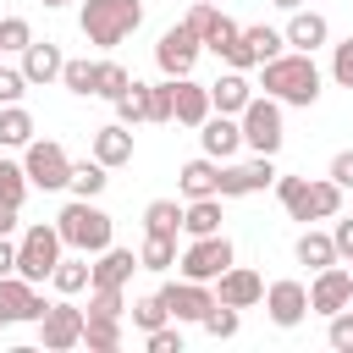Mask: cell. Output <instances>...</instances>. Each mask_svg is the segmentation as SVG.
Wrapping results in <instances>:
<instances>
[{"label": "cell", "mask_w": 353, "mask_h": 353, "mask_svg": "<svg viewBox=\"0 0 353 353\" xmlns=\"http://www.w3.org/2000/svg\"><path fill=\"white\" fill-rule=\"evenodd\" d=\"M0 276H17V243L0 237Z\"/></svg>", "instance_id": "obj_52"}, {"label": "cell", "mask_w": 353, "mask_h": 353, "mask_svg": "<svg viewBox=\"0 0 353 353\" xmlns=\"http://www.w3.org/2000/svg\"><path fill=\"white\" fill-rule=\"evenodd\" d=\"M265 314H270V325H281V331H292V325H303V314H309V287L303 281H270L265 287Z\"/></svg>", "instance_id": "obj_15"}, {"label": "cell", "mask_w": 353, "mask_h": 353, "mask_svg": "<svg viewBox=\"0 0 353 353\" xmlns=\"http://www.w3.org/2000/svg\"><path fill=\"white\" fill-rule=\"evenodd\" d=\"M347 270H353V265H347Z\"/></svg>", "instance_id": "obj_56"}, {"label": "cell", "mask_w": 353, "mask_h": 353, "mask_svg": "<svg viewBox=\"0 0 353 353\" xmlns=\"http://www.w3.org/2000/svg\"><path fill=\"white\" fill-rule=\"evenodd\" d=\"M138 22H143V6H138V0H83V11H77L83 39H88V44H99V50H110V44L132 39V33H138Z\"/></svg>", "instance_id": "obj_3"}, {"label": "cell", "mask_w": 353, "mask_h": 353, "mask_svg": "<svg viewBox=\"0 0 353 353\" xmlns=\"http://www.w3.org/2000/svg\"><path fill=\"white\" fill-rule=\"evenodd\" d=\"M105 182H110V176H105V165H99V160L72 165V176H66V188H72L77 199H99V193H105Z\"/></svg>", "instance_id": "obj_35"}, {"label": "cell", "mask_w": 353, "mask_h": 353, "mask_svg": "<svg viewBox=\"0 0 353 353\" xmlns=\"http://www.w3.org/2000/svg\"><path fill=\"white\" fill-rule=\"evenodd\" d=\"M199 325H204L215 342H226V336H237V325H243V320H237V309H232V303H210V314H204Z\"/></svg>", "instance_id": "obj_37"}, {"label": "cell", "mask_w": 353, "mask_h": 353, "mask_svg": "<svg viewBox=\"0 0 353 353\" xmlns=\"http://www.w3.org/2000/svg\"><path fill=\"white\" fill-rule=\"evenodd\" d=\"M83 347L88 353H116L121 347V314H83Z\"/></svg>", "instance_id": "obj_27"}, {"label": "cell", "mask_w": 353, "mask_h": 353, "mask_svg": "<svg viewBox=\"0 0 353 353\" xmlns=\"http://www.w3.org/2000/svg\"><path fill=\"white\" fill-rule=\"evenodd\" d=\"M331 182H336V188H342V193H347V188H353V149H342V154H336V160H331Z\"/></svg>", "instance_id": "obj_49"}, {"label": "cell", "mask_w": 353, "mask_h": 353, "mask_svg": "<svg viewBox=\"0 0 353 353\" xmlns=\"http://www.w3.org/2000/svg\"><path fill=\"white\" fill-rule=\"evenodd\" d=\"M331 243H336L342 259H353V221H336V226H331Z\"/></svg>", "instance_id": "obj_50"}, {"label": "cell", "mask_w": 353, "mask_h": 353, "mask_svg": "<svg viewBox=\"0 0 353 353\" xmlns=\"http://www.w3.org/2000/svg\"><path fill=\"white\" fill-rule=\"evenodd\" d=\"M232 44H237V22H232V17H226V11H221V17H215V28H210V33H204V50H210V55H221V61H226V50H232Z\"/></svg>", "instance_id": "obj_38"}, {"label": "cell", "mask_w": 353, "mask_h": 353, "mask_svg": "<svg viewBox=\"0 0 353 353\" xmlns=\"http://www.w3.org/2000/svg\"><path fill=\"white\" fill-rule=\"evenodd\" d=\"M94 160H99L105 171L127 165V160H132V127H121V121L99 127V132H94Z\"/></svg>", "instance_id": "obj_25"}, {"label": "cell", "mask_w": 353, "mask_h": 353, "mask_svg": "<svg viewBox=\"0 0 353 353\" xmlns=\"http://www.w3.org/2000/svg\"><path fill=\"white\" fill-rule=\"evenodd\" d=\"M165 320H171V314H165V303H160L154 292H149V298H132V325H138V331H154V325H165Z\"/></svg>", "instance_id": "obj_40"}, {"label": "cell", "mask_w": 353, "mask_h": 353, "mask_svg": "<svg viewBox=\"0 0 353 353\" xmlns=\"http://www.w3.org/2000/svg\"><path fill=\"white\" fill-rule=\"evenodd\" d=\"M44 6H72V0H44Z\"/></svg>", "instance_id": "obj_54"}, {"label": "cell", "mask_w": 353, "mask_h": 353, "mask_svg": "<svg viewBox=\"0 0 353 353\" xmlns=\"http://www.w3.org/2000/svg\"><path fill=\"white\" fill-rule=\"evenodd\" d=\"M44 314V298L33 281L22 276H0V325H22V320H39Z\"/></svg>", "instance_id": "obj_17"}, {"label": "cell", "mask_w": 353, "mask_h": 353, "mask_svg": "<svg viewBox=\"0 0 353 353\" xmlns=\"http://www.w3.org/2000/svg\"><path fill=\"white\" fill-rule=\"evenodd\" d=\"M226 265H232V237H226V232H210V237H188V248L176 254V270H182L188 281H215Z\"/></svg>", "instance_id": "obj_8"}, {"label": "cell", "mask_w": 353, "mask_h": 353, "mask_svg": "<svg viewBox=\"0 0 353 353\" xmlns=\"http://www.w3.org/2000/svg\"><path fill=\"white\" fill-rule=\"evenodd\" d=\"M237 127H243V143L254 149V154H276L281 149V99H270V94H254L243 110H237Z\"/></svg>", "instance_id": "obj_5"}, {"label": "cell", "mask_w": 353, "mask_h": 353, "mask_svg": "<svg viewBox=\"0 0 353 353\" xmlns=\"http://www.w3.org/2000/svg\"><path fill=\"white\" fill-rule=\"evenodd\" d=\"M39 342H44V353H72V347H83V309H77L72 298L44 303V314H39Z\"/></svg>", "instance_id": "obj_9"}, {"label": "cell", "mask_w": 353, "mask_h": 353, "mask_svg": "<svg viewBox=\"0 0 353 353\" xmlns=\"http://www.w3.org/2000/svg\"><path fill=\"white\" fill-rule=\"evenodd\" d=\"M22 171H28V188H44V193H55V188H66V176H72V154H66L55 138H28Z\"/></svg>", "instance_id": "obj_7"}, {"label": "cell", "mask_w": 353, "mask_h": 353, "mask_svg": "<svg viewBox=\"0 0 353 353\" xmlns=\"http://www.w3.org/2000/svg\"><path fill=\"white\" fill-rule=\"evenodd\" d=\"M199 33L188 28V22H176V28H165L160 33V44H154V66L165 72V77H193V66H199Z\"/></svg>", "instance_id": "obj_10"}, {"label": "cell", "mask_w": 353, "mask_h": 353, "mask_svg": "<svg viewBox=\"0 0 353 353\" xmlns=\"http://www.w3.org/2000/svg\"><path fill=\"white\" fill-rule=\"evenodd\" d=\"M83 314H127V287H88Z\"/></svg>", "instance_id": "obj_36"}, {"label": "cell", "mask_w": 353, "mask_h": 353, "mask_svg": "<svg viewBox=\"0 0 353 353\" xmlns=\"http://www.w3.org/2000/svg\"><path fill=\"white\" fill-rule=\"evenodd\" d=\"M61 83H66L72 94L94 99V61H66V66H61Z\"/></svg>", "instance_id": "obj_39"}, {"label": "cell", "mask_w": 353, "mask_h": 353, "mask_svg": "<svg viewBox=\"0 0 353 353\" xmlns=\"http://www.w3.org/2000/svg\"><path fill=\"white\" fill-rule=\"evenodd\" d=\"M199 143H204V154H210V160H232V154L243 149V127H237V116L210 110V116L199 121Z\"/></svg>", "instance_id": "obj_18"}, {"label": "cell", "mask_w": 353, "mask_h": 353, "mask_svg": "<svg viewBox=\"0 0 353 353\" xmlns=\"http://www.w3.org/2000/svg\"><path fill=\"white\" fill-rule=\"evenodd\" d=\"M270 6H276V11H298L303 0H270Z\"/></svg>", "instance_id": "obj_53"}, {"label": "cell", "mask_w": 353, "mask_h": 353, "mask_svg": "<svg viewBox=\"0 0 353 353\" xmlns=\"http://www.w3.org/2000/svg\"><path fill=\"white\" fill-rule=\"evenodd\" d=\"M0 55H6V50H0Z\"/></svg>", "instance_id": "obj_55"}, {"label": "cell", "mask_w": 353, "mask_h": 353, "mask_svg": "<svg viewBox=\"0 0 353 353\" xmlns=\"http://www.w3.org/2000/svg\"><path fill=\"white\" fill-rule=\"evenodd\" d=\"M50 287H55L61 298L83 292V287H88V254H83V259H55V270H50Z\"/></svg>", "instance_id": "obj_34"}, {"label": "cell", "mask_w": 353, "mask_h": 353, "mask_svg": "<svg viewBox=\"0 0 353 353\" xmlns=\"http://www.w3.org/2000/svg\"><path fill=\"white\" fill-rule=\"evenodd\" d=\"M132 270H138V254L132 248H99L94 254V265H88V287H127L132 281Z\"/></svg>", "instance_id": "obj_19"}, {"label": "cell", "mask_w": 353, "mask_h": 353, "mask_svg": "<svg viewBox=\"0 0 353 353\" xmlns=\"http://www.w3.org/2000/svg\"><path fill=\"white\" fill-rule=\"evenodd\" d=\"M176 265V237H160V232H143V248H138V270H171Z\"/></svg>", "instance_id": "obj_29"}, {"label": "cell", "mask_w": 353, "mask_h": 353, "mask_svg": "<svg viewBox=\"0 0 353 353\" xmlns=\"http://www.w3.org/2000/svg\"><path fill=\"white\" fill-rule=\"evenodd\" d=\"M281 39H287L292 50L314 55V50H320V44L331 39V22H325L320 11H303V6H298V11H287V28H281Z\"/></svg>", "instance_id": "obj_20"}, {"label": "cell", "mask_w": 353, "mask_h": 353, "mask_svg": "<svg viewBox=\"0 0 353 353\" xmlns=\"http://www.w3.org/2000/svg\"><path fill=\"white\" fill-rule=\"evenodd\" d=\"M149 121H171V77L149 83Z\"/></svg>", "instance_id": "obj_48"}, {"label": "cell", "mask_w": 353, "mask_h": 353, "mask_svg": "<svg viewBox=\"0 0 353 353\" xmlns=\"http://www.w3.org/2000/svg\"><path fill=\"white\" fill-rule=\"evenodd\" d=\"M55 232H61V243L77 248V254H99V248H110V215H105L94 199H72V204L55 215Z\"/></svg>", "instance_id": "obj_4"}, {"label": "cell", "mask_w": 353, "mask_h": 353, "mask_svg": "<svg viewBox=\"0 0 353 353\" xmlns=\"http://www.w3.org/2000/svg\"><path fill=\"white\" fill-rule=\"evenodd\" d=\"M215 17H221V11H215V0H193V6H188V17H182V22H188V28H193V33H199V44H204V33H210V28H215Z\"/></svg>", "instance_id": "obj_45"}, {"label": "cell", "mask_w": 353, "mask_h": 353, "mask_svg": "<svg viewBox=\"0 0 353 353\" xmlns=\"http://www.w3.org/2000/svg\"><path fill=\"white\" fill-rule=\"evenodd\" d=\"M143 342H149V353H182V331L165 320V325H154V331H143Z\"/></svg>", "instance_id": "obj_46"}, {"label": "cell", "mask_w": 353, "mask_h": 353, "mask_svg": "<svg viewBox=\"0 0 353 353\" xmlns=\"http://www.w3.org/2000/svg\"><path fill=\"white\" fill-rule=\"evenodd\" d=\"M143 232L176 237V232H182V204H176V199H154V204L143 210Z\"/></svg>", "instance_id": "obj_33"}, {"label": "cell", "mask_w": 353, "mask_h": 353, "mask_svg": "<svg viewBox=\"0 0 353 353\" xmlns=\"http://www.w3.org/2000/svg\"><path fill=\"white\" fill-rule=\"evenodd\" d=\"M17 215H22V204L0 199V237H11V232H17Z\"/></svg>", "instance_id": "obj_51"}, {"label": "cell", "mask_w": 353, "mask_h": 353, "mask_svg": "<svg viewBox=\"0 0 353 353\" xmlns=\"http://www.w3.org/2000/svg\"><path fill=\"white\" fill-rule=\"evenodd\" d=\"M281 50H287V39L276 28H265V22H254V28H237V44L226 50V66L248 72V66H265L270 55H281Z\"/></svg>", "instance_id": "obj_11"}, {"label": "cell", "mask_w": 353, "mask_h": 353, "mask_svg": "<svg viewBox=\"0 0 353 353\" xmlns=\"http://www.w3.org/2000/svg\"><path fill=\"white\" fill-rule=\"evenodd\" d=\"M61 248H66V243H61V232H55V226H44V221H39V226H28V232H22V243H17V276H22V281H33V287H39V281H50V270H55Z\"/></svg>", "instance_id": "obj_6"}, {"label": "cell", "mask_w": 353, "mask_h": 353, "mask_svg": "<svg viewBox=\"0 0 353 353\" xmlns=\"http://www.w3.org/2000/svg\"><path fill=\"white\" fill-rule=\"evenodd\" d=\"M276 182V160L270 154H254V160H221V199H248V193H265Z\"/></svg>", "instance_id": "obj_12"}, {"label": "cell", "mask_w": 353, "mask_h": 353, "mask_svg": "<svg viewBox=\"0 0 353 353\" xmlns=\"http://www.w3.org/2000/svg\"><path fill=\"white\" fill-rule=\"evenodd\" d=\"M28 138H33V116L22 110V99L17 105H0V143L6 149H28Z\"/></svg>", "instance_id": "obj_31"}, {"label": "cell", "mask_w": 353, "mask_h": 353, "mask_svg": "<svg viewBox=\"0 0 353 353\" xmlns=\"http://www.w3.org/2000/svg\"><path fill=\"white\" fill-rule=\"evenodd\" d=\"M182 232H188V237H210V232H221V193H210V199H188V204H182Z\"/></svg>", "instance_id": "obj_26"}, {"label": "cell", "mask_w": 353, "mask_h": 353, "mask_svg": "<svg viewBox=\"0 0 353 353\" xmlns=\"http://www.w3.org/2000/svg\"><path fill=\"white\" fill-rule=\"evenodd\" d=\"M61 66H66V55H61V44H50V39H33V44L22 50V77H28V88H33V83H61Z\"/></svg>", "instance_id": "obj_22"}, {"label": "cell", "mask_w": 353, "mask_h": 353, "mask_svg": "<svg viewBox=\"0 0 353 353\" xmlns=\"http://www.w3.org/2000/svg\"><path fill=\"white\" fill-rule=\"evenodd\" d=\"M0 199H11V204L28 199V171L17 160H0Z\"/></svg>", "instance_id": "obj_42"}, {"label": "cell", "mask_w": 353, "mask_h": 353, "mask_svg": "<svg viewBox=\"0 0 353 353\" xmlns=\"http://www.w3.org/2000/svg\"><path fill=\"white\" fill-rule=\"evenodd\" d=\"M204 116H210V88L193 83V77H171V121L199 127Z\"/></svg>", "instance_id": "obj_21"}, {"label": "cell", "mask_w": 353, "mask_h": 353, "mask_svg": "<svg viewBox=\"0 0 353 353\" xmlns=\"http://www.w3.org/2000/svg\"><path fill=\"white\" fill-rule=\"evenodd\" d=\"M342 254H336V243H331V232H303L298 237V265H309V270H325V265H336Z\"/></svg>", "instance_id": "obj_30"}, {"label": "cell", "mask_w": 353, "mask_h": 353, "mask_svg": "<svg viewBox=\"0 0 353 353\" xmlns=\"http://www.w3.org/2000/svg\"><path fill=\"white\" fill-rule=\"evenodd\" d=\"M347 303H353V270L347 265L314 270V281H309V314H336Z\"/></svg>", "instance_id": "obj_14"}, {"label": "cell", "mask_w": 353, "mask_h": 353, "mask_svg": "<svg viewBox=\"0 0 353 353\" xmlns=\"http://www.w3.org/2000/svg\"><path fill=\"white\" fill-rule=\"evenodd\" d=\"M276 199L292 221H336V210H342V188L331 176L309 182V176H281L276 171Z\"/></svg>", "instance_id": "obj_2"}, {"label": "cell", "mask_w": 353, "mask_h": 353, "mask_svg": "<svg viewBox=\"0 0 353 353\" xmlns=\"http://www.w3.org/2000/svg\"><path fill=\"white\" fill-rule=\"evenodd\" d=\"M127 83H132V72L121 61H94V99H121Z\"/></svg>", "instance_id": "obj_32"}, {"label": "cell", "mask_w": 353, "mask_h": 353, "mask_svg": "<svg viewBox=\"0 0 353 353\" xmlns=\"http://www.w3.org/2000/svg\"><path fill=\"white\" fill-rule=\"evenodd\" d=\"M331 325H325V342L336 347V353H353V309H336V314H325Z\"/></svg>", "instance_id": "obj_41"}, {"label": "cell", "mask_w": 353, "mask_h": 353, "mask_svg": "<svg viewBox=\"0 0 353 353\" xmlns=\"http://www.w3.org/2000/svg\"><path fill=\"white\" fill-rule=\"evenodd\" d=\"M331 77H336V88H353V39L331 44Z\"/></svg>", "instance_id": "obj_44"}, {"label": "cell", "mask_w": 353, "mask_h": 353, "mask_svg": "<svg viewBox=\"0 0 353 353\" xmlns=\"http://www.w3.org/2000/svg\"><path fill=\"white\" fill-rule=\"evenodd\" d=\"M265 298V276L248 270V265H226L215 276V303H232V309H254Z\"/></svg>", "instance_id": "obj_16"}, {"label": "cell", "mask_w": 353, "mask_h": 353, "mask_svg": "<svg viewBox=\"0 0 353 353\" xmlns=\"http://www.w3.org/2000/svg\"><path fill=\"white\" fill-rule=\"evenodd\" d=\"M154 298L165 303V314H171L176 325H182V320H193V325H199V320L210 314V303H215L210 281H188V276H182V281H165V287H160Z\"/></svg>", "instance_id": "obj_13"}, {"label": "cell", "mask_w": 353, "mask_h": 353, "mask_svg": "<svg viewBox=\"0 0 353 353\" xmlns=\"http://www.w3.org/2000/svg\"><path fill=\"white\" fill-rule=\"evenodd\" d=\"M28 94V77H22V66H0V105H17Z\"/></svg>", "instance_id": "obj_47"}, {"label": "cell", "mask_w": 353, "mask_h": 353, "mask_svg": "<svg viewBox=\"0 0 353 353\" xmlns=\"http://www.w3.org/2000/svg\"><path fill=\"white\" fill-rule=\"evenodd\" d=\"M259 72H265V94L281 99V105L309 110V105L320 99V66H314V55H303V50H281V55H270Z\"/></svg>", "instance_id": "obj_1"}, {"label": "cell", "mask_w": 353, "mask_h": 353, "mask_svg": "<svg viewBox=\"0 0 353 353\" xmlns=\"http://www.w3.org/2000/svg\"><path fill=\"white\" fill-rule=\"evenodd\" d=\"M110 105H116V121H121V127L149 121V83H138V77H132V83L121 88V99H110Z\"/></svg>", "instance_id": "obj_28"}, {"label": "cell", "mask_w": 353, "mask_h": 353, "mask_svg": "<svg viewBox=\"0 0 353 353\" xmlns=\"http://www.w3.org/2000/svg\"><path fill=\"white\" fill-rule=\"evenodd\" d=\"M28 44H33L28 17H6V22H0V50H28Z\"/></svg>", "instance_id": "obj_43"}, {"label": "cell", "mask_w": 353, "mask_h": 353, "mask_svg": "<svg viewBox=\"0 0 353 353\" xmlns=\"http://www.w3.org/2000/svg\"><path fill=\"white\" fill-rule=\"evenodd\" d=\"M176 188H182V199H210V193H221V160H210V154L188 160V165L176 171Z\"/></svg>", "instance_id": "obj_24"}, {"label": "cell", "mask_w": 353, "mask_h": 353, "mask_svg": "<svg viewBox=\"0 0 353 353\" xmlns=\"http://www.w3.org/2000/svg\"><path fill=\"white\" fill-rule=\"evenodd\" d=\"M248 99H254V83H248L243 72H232V66L210 83V110H221V116H237Z\"/></svg>", "instance_id": "obj_23"}]
</instances>
